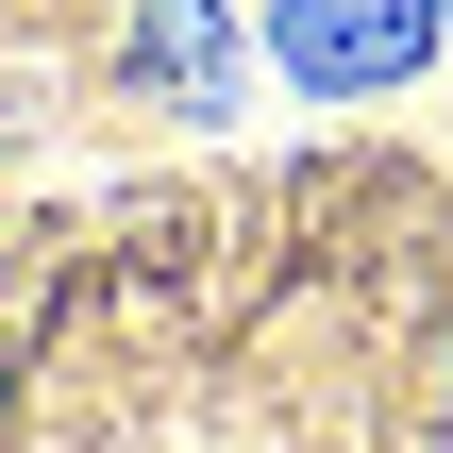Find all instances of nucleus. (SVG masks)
<instances>
[{
    "label": "nucleus",
    "instance_id": "1",
    "mask_svg": "<svg viewBox=\"0 0 453 453\" xmlns=\"http://www.w3.org/2000/svg\"><path fill=\"white\" fill-rule=\"evenodd\" d=\"M286 50H303L319 84H370V67L420 50V0H286Z\"/></svg>",
    "mask_w": 453,
    "mask_h": 453
}]
</instances>
